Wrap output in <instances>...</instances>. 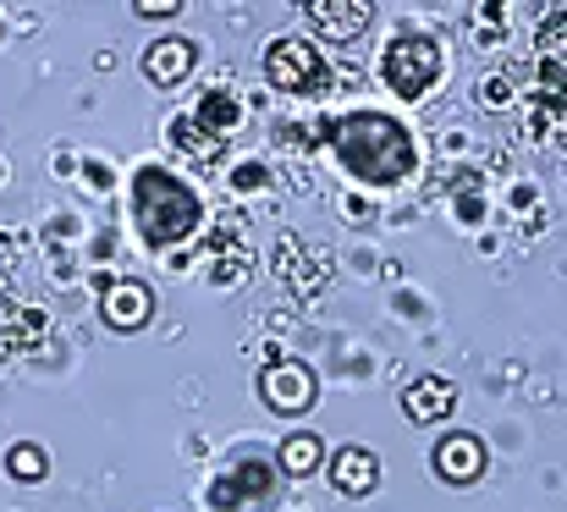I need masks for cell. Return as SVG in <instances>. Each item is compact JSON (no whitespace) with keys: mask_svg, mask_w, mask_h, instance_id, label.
Listing matches in <instances>:
<instances>
[{"mask_svg":"<svg viewBox=\"0 0 567 512\" xmlns=\"http://www.w3.org/2000/svg\"><path fill=\"white\" fill-rule=\"evenodd\" d=\"M331 150L348 176H359L364 187H396L413 176V133L385 116V111H353L331 127Z\"/></svg>","mask_w":567,"mask_h":512,"instance_id":"obj_1","label":"cell"},{"mask_svg":"<svg viewBox=\"0 0 567 512\" xmlns=\"http://www.w3.org/2000/svg\"><path fill=\"white\" fill-rule=\"evenodd\" d=\"M133 215H138V232L150 248H172V243H188L204 221V204L183 176H172L166 166H138L133 176Z\"/></svg>","mask_w":567,"mask_h":512,"instance_id":"obj_2","label":"cell"},{"mask_svg":"<svg viewBox=\"0 0 567 512\" xmlns=\"http://www.w3.org/2000/svg\"><path fill=\"white\" fill-rule=\"evenodd\" d=\"M441 72H446V55H441V44L424 39V33H402V39H391L385 55H380V78H385V89L402 94V100H424V94L441 83Z\"/></svg>","mask_w":567,"mask_h":512,"instance_id":"obj_3","label":"cell"},{"mask_svg":"<svg viewBox=\"0 0 567 512\" xmlns=\"http://www.w3.org/2000/svg\"><path fill=\"white\" fill-rule=\"evenodd\" d=\"M265 78L281 94H315L326 89V55L315 50V39H276L265 50Z\"/></svg>","mask_w":567,"mask_h":512,"instance_id":"obj_4","label":"cell"},{"mask_svg":"<svg viewBox=\"0 0 567 512\" xmlns=\"http://www.w3.org/2000/svg\"><path fill=\"white\" fill-rule=\"evenodd\" d=\"M259 397L270 402V413H309L315 408V369L309 363H298V358H287V363H270L265 375H259Z\"/></svg>","mask_w":567,"mask_h":512,"instance_id":"obj_5","label":"cell"},{"mask_svg":"<svg viewBox=\"0 0 567 512\" xmlns=\"http://www.w3.org/2000/svg\"><path fill=\"white\" fill-rule=\"evenodd\" d=\"M100 315H105L111 331H144L150 315H155V298H150L144 281H133V276H111V281L100 287Z\"/></svg>","mask_w":567,"mask_h":512,"instance_id":"obj_6","label":"cell"},{"mask_svg":"<svg viewBox=\"0 0 567 512\" xmlns=\"http://www.w3.org/2000/svg\"><path fill=\"white\" fill-rule=\"evenodd\" d=\"M215 508H259V502H276V474H270V463L265 458H243L226 480H215V496H209Z\"/></svg>","mask_w":567,"mask_h":512,"instance_id":"obj_7","label":"cell"},{"mask_svg":"<svg viewBox=\"0 0 567 512\" xmlns=\"http://www.w3.org/2000/svg\"><path fill=\"white\" fill-rule=\"evenodd\" d=\"M430 463H435V474H441V480H452V485H474V480L485 474V463H491V452H485V441H480V436H468V430H457V436H446V441H435V452H430Z\"/></svg>","mask_w":567,"mask_h":512,"instance_id":"obj_8","label":"cell"},{"mask_svg":"<svg viewBox=\"0 0 567 512\" xmlns=\"http://www.w3.org/2000/svg\"><path fill=\"white\" fill-rule=\"evenodd\" d=\"M370 11H375V6H364V0H315V6H303L315 39H331V44L359 39L364 22H370Z\"/></svg>","mask_w":567,"mask_h":512,"instance_id":"obj_9","label":"cell"},{"mask_svg":"<svg viewBox=\"0 0 567 512\" xmlns=\"http://www.w3.org/2000/svg\"><path fill=\"white\" fill-rule=\"evenodd\" d=\"M452 408H457V386L446 375H419V380L402 386V413L413 424H441Z\"/></svg>","mask_w":567,"mask_h":512,"instance_id":"obj_10","label":"cell"},{"mask_svg":"<svg viewBox=\"0 0 567 512\" xmlns=\"http://www.w3.org/2000/svg\"><path fill=\"white\" fill-rule=\"evenodd\" d=\"M331 485L342 491V496H375V485H380V458L370 452V447H342V452H331Z\"/></svg>","mask_w":567,"mask_h":512,"instance_id":"obj_11","label":"cell"},{"mask_svg":"<svg viewBox=\"0 0 567 512\" xmlns=\"http://www.w3.org/2000/svg\"><path fill=\"white\" fill-rule=\"evenodd\" d=\"M144 72H150V83L177 89L193 72V44L188 39H155V44L144 50Z\"/></svg>","mask_w":567,"mask_h":512,"instance_id":"obj_12","label":"cell"},{"mask_svg":"<svg viewBox=\"0 0 567 512\" xmlns=\"http://www.w3.org/2000/svg\"><path fill=\"white\" fill-rule=\"evenodd\" d=\"M276 469H281L287 480H309V474H320V469H326V441L309 436V430L287 436L281 452H276Z\"/></svg>","mask_w":567,"mask_h":512,"instance_id":"obj_13","label":"cell"},{"mask_svg":"<svg viewBox=\"0 0 567 512\" xmlns=\"http://www.w3.org/2000/svg\"><path fill=\"white\" fill-rule=\"evenodd\" d=\"M198 122H204V139H226L237 122H243V105H237V94H220V89H209L204 100H198Z\"/></svg>","mask_w":567,"mask_h":512,"instance_id":"obj_14","label":"cell"},{"mask_svg":"<svg viewBox=\"0 0 567 512\" xmlns=\"http://www.w3.org/2000/svg\"><path fill=\"white\" fill-rule=\"evenodd\" d=\"M6 474H11V480H22V485H33V480H44V474H50V452H44V447H33V441H17V447L6 452Z\"/></svg>","mask_w":567,"mask_h":512,"instance_id":"obj_15","label":"cell"},{"mask_svg":"<svg viewBox=\"0 0 567 512\" xmlns=\"http://www.w3.org/2000/svg\"><path fill=\"white\" fill-rule=\"evenodd\" d=\"M133 11H138V17H177V11H183V0H138Z\"/></svg>","mask_w":567,"mask_h":512,"instance_id":"obj_16","label":"cell"}]
</instances>
